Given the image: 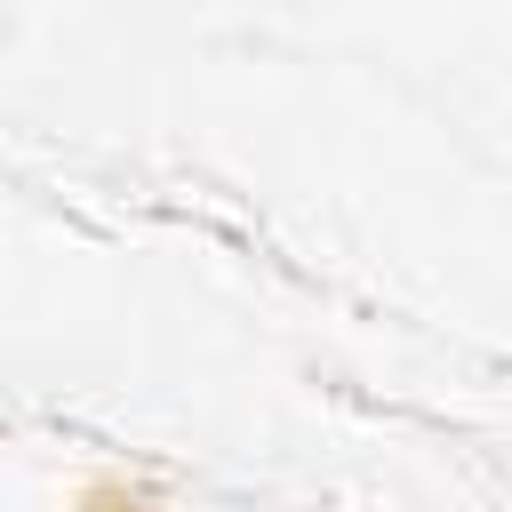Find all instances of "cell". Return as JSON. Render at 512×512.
Wrapping results in <instances>:
<instances>
[{
	"instance_id": "obj_1",
	"label": "cell",
	"mask_w": 512,
	"mask_h": 512,
	"mask_svg": "<svg viewBox=\"0 0 512 512\" xmlns=\"http://www.w3.org/2000/svg\"><path fill=\"white\" fill-rule=\"evenodd\" d=\"M80 512H160L152 488H128V480H88L80 488Z\"/></svg>"
}]
</instances>
